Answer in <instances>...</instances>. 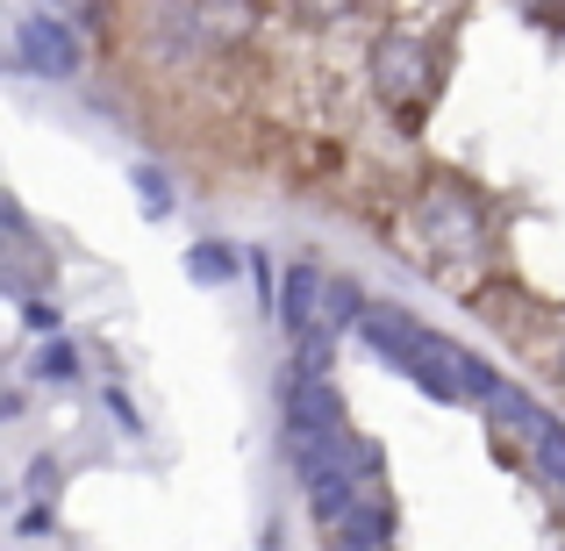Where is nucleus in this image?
I'll return each mask as SVG.
<instances>
[{"mask_svg":"<svg viewBox=\"0 0 565 551\" xmlns=\"http://www.w3.org/2000/svg\"><path fill=\"white\" fill-rule=\"evenodd\" d=\"M129 180H137V193H143V215H166V208H172V180L158 166H137Z\"/></svg>","mask_w":565,"mask_h":551,"instance_id":"nucleus-13","label":"nucleus"},{"mask_svg":"<svg viewBox=\"0 0 565 551\" xmlns=\"http://www.w3.org/2000/svg\"><path fill=\"white\" fill-rule=\"evenodd\" d=\"M36 380H51V386H72V380H79V345L51 337V345L36 351Z\"/></svg>","mask_w":565,"mask_h":551,"instance_id":"nucleus-12","label":"nucleus"},{"mask_svg":"<svg viewBox=\"0 0 565 551\" xmlns=\"http://www.w3.org/2000/svg\"><path fill=\"white\" fill-rule=\"evenodd\" d=\"M415 215H423L429 244H437V251H451V258H472V251L487 244L480 201H472L466 187H451V180H429V187H423V201H415Z\"/></svg>","mask_w":565,"mask_h":551,"instance_id":"nucleus-2","label":"nucleus"},{"mask_svg":"<svg viewBox=\"0 0 565 551\" xmlns=\"http://www.w3.org/2000/svg\"><path fill=\"white\" fill-rule=\"evenodd\" d=\"M330 359H337V337L330 330L301 337V345H294V380H330Z\"/></svg>","mask_w":565,"mask_h":551,"instance_id":"nucleus-11","label":"nucleus"},{"mask_svg":"<svg viewBox=\"0 0 565 551\" xmlns=\"http://www.w3.org/2000/svg\"><path fill=\"white\" fill-rule=\"evenodd\" d=\"M373 94L386 108H429V94H437V57H429L423 36H408V29H386L373 43Z\"/></svg>","mask_w":565,"mask_h":551,"instance_id":"nucleus-1","label":"nucleus"},{"mask_svg":"<svg viewBox=\"0 0 565 551\" xmlns=\"http://www.w3.org/2000/svg\"><path fill=\"white\" fill-rule=\"evenodd\" d=\"M487 415H494L501 430H523V444H530V437H537V430H544V409H537V401L523 394V386H501V394L487 401Z\"/></svg>","mask_w":565,"mask_h":551,"instance_id":"nucleus-9","label":"nucleus"},{"mask_svg":"<svg viewBox=\"0 0 565 551\" xmlns=\"http://www.w3.org/2000/svg\"><path fill=\"white\" fill-rule=\"evenodd\" d=\"M186 22L201 29V43H244L250 36V0H193Z\"/></svg>","mask_w":565,"mask_h":551,"instance_id":"nucleus-6","label":"nucleus"},{"mask_svg":"<svg viewBox=\"0 0 565 551\" xmlns=\"http://www.w3.org/2000/svg\"><path fill=\"white\" fill-rule=\"evenodd\" d=\"M530 466H537V480H552L558 495H565V423L544 415V430L530 437Z\"/></svg>","mask_w":565,"mask_h":551,"instance_id":"nucleus-10","label":"nucleus"},{"mask_svg":"<svg viewBox=\"0 0 565 551\" xmlns=\"http://www.w3.org/2000/svg\"><path fill=\"white\" fill-rule=\"evenodd\" d=\"M373 316V301H365V287L359 279H330V301H322V330H359V322Z\"/></svg>","mask_w":565,"mask_h":551,"instance_id":"nucleus-8","label":"nucleus"},{"mask_svg":"<svg viewBox=\"0 0 565 551\" xmlns=\"http://www.w3.org/2000/svg\"><path fill=\"white\" fill-rule=\"evenodd\" d=\"M359 337L380 351L386 365H401V372H408L415 359H423V345H429V330H423L415 316H401V308H373V316L359 322Z\"/></svg>","mask_w":565,"mask_h":551,"instance_id":"nucleus-5","label":"nucleus"},{"mask_svg":"<svg viewBox=\"0 0 565 551\" xmlns=\"http://www.w3.org/2000/svg\"><path fill=\"white\" fill-rule=\"evenodd\" d=\"M14 57H22L29 72H43V80H72V72H79V36H72L65 22H51V14H29V22L14 29Z\"/></svg>","mask_w":565,"mask_h":551,"instance_id":"nucleus-3","label":"nucleus"},{"mask_svg":"<svg viewBox=\"0 0 565 551\" xmlns=\"http://www.w3.org/2000/svg\"><path fill=\"white\" fill-rule=\"evenodd\" d=\"M236 273H244V251L236 244H215V236H207V244L186 251V279L193 287H230Z\"/></svg>","mask_w":565,"mask_h":551,"instance_id":"nucleus-7","label":"nucleus"},{"mask_svg":"<svg viewBox=\"0 0 565 551\" xmlns=\"http://www.w3.org/2000/svg\"><path fill=\"white\" fill-rule=\"evenodd\" d=\"M301 8L316 14V22H337V14H351V8H359V0H301Z\"/></svg>","mask_w":565,"mask_h":551,"instance_id":"nucleus-14","label":"nucleus"},{"mask_svg":"<svg viewBox=\"0 0 565 551\" xmlns=\"http://www.w3.org/2000/svg\"><path fill=\"white\" fill-rule=\"evenodd\" d=\"M29 322H36V330L51 337V330H57V308H51V301H29Z\"/></svg>","mask_w":565,"mask_h":551,"instance_id":"nucleus-15","label":"nucleus"},{"mask_svg":"<svg viewBox=\"0 0 565 551\" xmlns=\"http://www.w3.org/2000/svg\"><path fill=\"white\" fill-rule=\"evenodd\" d=\"M322 301H330V273L322 265H308V258H294L287 265V279H279V330L301 345V337H316L322 330Z\"/></svg>","mask_w":565,"mask_h":551,"instance_id":"nucleus-4","label":"nucleus"}]
</instances>
